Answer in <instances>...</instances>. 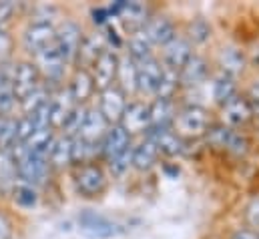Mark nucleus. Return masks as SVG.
<instances>
[{"label":"nucleus","instance_id":"17","mask_svg":"<svg viewBox=\"0 0 259 239\" xmlns=\"http://www.w3.org/2000/svg\"><path fill=\"white\" fill-rule=\"evenodd\" d=\"M195 53H197V51L193 49V45L179 32L171 43H167L165 47H161V49L157 51V57H159V60H161L167 68L179 72Z\"/></svg>","mask_w":259,"mask_h":239},{"label":"nucleus","instance_id":"29","mask_svg":"<svg viewBox=\"0 0 259 239\" xmlns=\"http://www.w3.org/2000/svg\"><path fill=\"white\" fill-rule=\"evenodd\" d=\"M129 99L137 97V60L131 59L127 53H121L119 57V70H117V83H115Z\"/></svg>","mask_w":259,"mask_h":239},{"label":"nucleus","instance_id":"37","mask_svg":"<svg viewBox=\"0 0 259 239\" xmlns=\"http://www.w3.org/2000/svg\"><path fill=\"white\" fill-rule=\"evenodd\" d=\"M16 117H0V149H12L16 145Z\"/></svg>","mask_w":259,"mask_h":239},{"label":"nucleus","instance_id":"9","mask_svg":"<svg viewBox=\"0 0 259 239\" xmlns=\"http://www.w3.org/2000/svg\"><path fill=\"white\" fill-rule=\"evenodd\" d=\"M119 125L129 133L135 141L141 137H147L151 131V105L149 101L143 99H131L127 103V109L123 113V117L119 121Z\"/></svg>","mask_w":259,"mask_h":239},{"label":"nucleus","instance_id":"43","mask_svg":"<svg viewBox=\"0 0 259 239\" xmlns=\"http://www.w3.org/2000/svg\"><path fill=\"white\" fill-rule=\"evenodd\" d=\"M245 57L249 66H253L255 70H259V38H255L247 49H245Z\"/></svg>","mask_w":259,"mask_h":239},{"label":"nucleus","instance_id":"2","mask_svg":"<svg viewBox=\"0 0 259 239\" xmlns=\"http://www.w3.org/2000/svg\"><path fill=\"white\" fill-rule=\"evenodd\" d=\"M14 161H16V171H18V181L28 183L32 187H40L45 185L49 175H51V165H49V157L34 153L30 149H26L24 143H16L10 149Z\"/></svg>","mask_w":259,"mask_h":239},{"label":"nucleus","instance_id":"45","mask_svg":"<svg viewBox=\"0 0 259 239\" xmlns=\"http://www.w3.org/2000/svg\"><path fill=\"white\" fill-rule=\"evenodd\" d=\"M229 239H259V231L249 227H239L229 235Z\"/></svg>","mask_w":259,"mask_h":239},{"label":"nucleus","instance_id":"33","mask_svg":"<svg viewBox=\"0 0 259 239\" xmlns=\"http://www.w3.org/2000/svg\"><path fill=\"white\" fill-rule=\"evenodd\" d=\"M51 93H53V91H51L47 85H42L40 89L32 91V93L26 95L22 101H18V107H20L22 117H30V115L36 113L42 105H47V103L51 101Z\"/></svg>","mask_w":259,"mask_h":239},{"label":"nucleus","instance_id":"41","mask_svg":"<svg viewBox=\"0 0 259 239\" xmlns=\"http://www.w3.org/2000/svg\"><path fill=\"white\" fill-rule=\"evenodd\" d=\"M241 93L247 97V101H249L251 105H259V70H255L251 76H247L245 89H243Z\"/></svg>","mask_w":259,"mask_h":239},{"label":"nucleus","instance_id":"32","mask_svg":"<svg viewBox=\"0 0 259 239\" xmlns=\"http://www.w3.org/2000/svg\"><path fill=\"white\" fill-rule=\"evenodd\" d=\"M223 151L237 157V159H243L249 155L251 151V141L247 137L245 131H235V129H229L227 133V139H225V145H223Z\"/></svg>","mask_w":259,"mask_h":239},{"label":"nucleus","instance_id":"15","mask_svg":"<svg viewBox=\"0 0 259 239\" xmlns=\"http://www.w3.org/2000/svg\"><path fill=\"white\" fill-rule=\"evenodd\" d=\"M55 45H57V26L30 22L22 32V47L30 57H36Z\"/></svg>","mask_w":259,"mask_h":239},{"label":"nucleus","instance_id":"38","mask_svg":"<svg viewBox=\"0 0 259 239\" xmlns=\"http://www.w3.org/2000/svg\"><path fill=\"white\" fill-rule=\"evenodd\" d=\"M55 18H59V8L57 6H51V4H38L30 12V22H34V24H51V26H57L55 24Z\"/></svg>","mask_w":259,"mask_h":239},{"label":"nucleus","instance_id":"36","mask_svg":"<svg viewBox=\"0 0 259 239\" xmlns=\"http://www.w3.org/2000/svg\"><path fill=\"white\" fill-rule=\"evenodd\" d=\"M87 113H89V107L87 105H76V109L70 113V117L66 119V123L63 125V129L59 133L65 135V137H70V139L78 137L80 127H82V123L87 119Z\"/></svg>","mask_w":259,"mask_h":239},{"label":"nucleus","instance_id":"39","mask_svg":"<svg viewBox=\"0 0 259 239\" xmlns=\"http://www.w3.org/2000/svg\"><path fill=\"white\" fill-rule=\"evenodd\" d=\"M18 105V99L10 85L0 87V117H14V109Z\"/></svg>","mask_w":259,"mask_h":239},{"label":"nucleus","instance_id":"3","mask_svg":"<svg viewBox=\"0 0 259 239\" xmlns=\"http://www.w3.org/2000/svg\"><path fill=\"white\" fill-rule=\"evenodd\" d=\"M111 177L107 173V167L101 163H87L74 167V185L76 191L87 199L103 197L109 189Z\"/></svg>","mask_w":259,"mask_h":239},{"label":"nucleus","instance_id":"19","mask_svg":"<svg viewBox=\"0 0 259 239\" xmlns=\"http://www.w3.org/2000/svg\"><path fill=\"white\" fill-rule=\"evenodd\" d=\"M66 87H68V91L72 95V101L76 105H87L89 107V103L99 95L91 70L89 68H82V66H74V70H72Z\"/></svg>","mask_w":259,"mask_h":239},{"label":"nucleus","instance_id":"40","mask_svg":"<svg viewBox=\"0 0 259 239\" xmlns=\"http://www.w3.org/2000/svg\"><path fill=\"white\" fill-rule=\"evenodd\" d=\"M243 217H245V223H247L249 229L259 231V197H253V199L245 205Z\"/></svg>","mask_w":259,"mask_h":239},{"label":"nucleus","instance_id":"28","mask_svg":"<svg viewBox=\"0 0 259 239\" xmlns=\"http://www.w3.org/2000/svg\"><path fill=\"white\" fill-rule=\"evenodd\" d=\"M209 91H211V103L215 105V109L221 107L223 103H227L229 99H233L235 95L241 93L239 81H233V78H229V76H225V74H219V72H215V74L211 76V81H209Z\"/></svg>","mask_w":259,"mask_h":239},{"label":"nucleus","instance_id":"21","mask_svg":"<svg viewBox=\"0 0 259 239\" xmlns=\"http://www.w3.org/2000/svg\"><path fill=\"white\" fill-rule=\"evenodd\" d=\"M161 159L163 157H161L157 145L149 137H141V139L135 141V147H133V171L149 173L159 165Z\"/></svg>","mask_w":259,"mask_h":239},{"label":"nucleus","instance_id":"8","mask_svg":"<svg viewBox=\"0 0 259 239\" xmlns=\"http://www.w3.org/2000/svg\"><path fill=\"white\" fill-rule=\"evenodd\" d=\"M78 229L82 235L89 239H117L125 233V227L101 213L95 211H84L78 217Z\"/></svg>","mask_w":259,"mask_h":239},{"label":"nucleus","instance_id":"4","mask_svg":"<svg viewBox=\"0 0 259 239\" xmlns=\"http://www.w3.org/2000/svg\"><path fill=\"white\" fill-rule=\"evenodd\" d=\"M213 62V68L215 72L219 74H225L233 81H239L245 76L247 68H249V62L245 57V49H241L239 45H233V43H225V45H219L211 57Z\"/></svg>","mask_w":259,"mask_h":239},{"label":"nucleus","instance_id":"14","mask_svg":"<svg viewBox=\"0 0 259 239\" xmlns=\"http://www.w3.org/2000/svg\"><path fill=\"white\" fill-rule=\"evenodd\" d=\"M84 36V30L80 28L78 22L70 20V18H63L57 24V49L66 60V64H76V57H78V47L80 41Z\"/></svg>","mask_w":259,"mask_h":239},{"label":"nucleus","instance_id":"24","mask_svg":"<svg viewBox=\"0 0 259 239\" xmlns=\"http://www.w3.org/2000/svg\"><path fill=\"white\" fill-rule=\"evenodd\" d=\"M107 41L103 30H93V32H84L80 47H78V57H76V66L89 68L95 64V60L103 55V51H107Z\"/></svg>","mask_w":259,"mask_h":239},{"label":"nucleus","instance_id":"20","mask_svg":"<svg viewBox=\"0 0 259 239\" xmlns=\"http://www.w3.org/2000/svg\"><path fill=\"white\" fill-rule=\"evenodd\" d=\"M181 34L193 45L195 51L203 53V49L213 43L215 30H213V24L205 16H193L181 24Z\"/></svg>","mask_w":259,"mask_h":239},{"label":"nucleus","instance_id":"30","mask_svg":"<svg viewBox=\"0 0 259 239\" xmlns=\"http://www.w3.org/2000/svg\"><path fill=\"white\" fill-rule=\"evenodd\" d=\"M49 165L51 169H65L72 165V139L65 135H57V139L53 141L51 149H49Z\"/></svg>","mask_w":259,"mask_h":239},{"label":"nucleus","instance_id":"23","mask_svg":"<svg viewBox=\"0 0 259 239\" xmlns=\"http://www.w3.org/2000/svg\"><path fill=\"white\" fill-rule=\"evenodd\" d=\"M147 137L157 145L161 157H167V159L181 157L187 149V143L173 129H151Z\"/></svg>","mask_w":259,"mask_h":239},{"label":"nucleus","instance_id":"46","mask_svg":"<svg viewBox=\"0 0 259 239\" xmlns=\"http://www.w3.org/2000/svg\"><path fill=\"white\" fill-rule=\"evenodd\" d=\"M12 237V223L10 219L0 211V239H10Z\"/></svg>","mask_w":259,"mask_h":239},{"label":"nucleus","instance_id":"11","mask_svg":"<svg viewBox=\"0 0 259 239\" xmlns=\"http://www.w3.org/2000/svg\"><path fill=\"white\" fill-rule=\"evenodd\" d=\"M42 85H45V81H42V76H40V72L32 60H18L16 64H12L10 87H12L18 101H22L26 95L40 89Z\"/></svg>","mask_w":259,"mask_h":239},{"label":"nucleus","instance_id":"31","mask_svg":"<svg viewBox=\"0 0 259 239\" xmlns=\"http://www.w3.org/2000/svg\"><path fill=\"white\" fill-rule=\"evenodd\" d=\"M131 59L135 60H141L145 57H151V55H157L155 47L151 45L149 36L145 34V30H139V32H133L131 36L125 38V51Z\"/></svg>","mask_w":259,"mask_h":239},{"label":"nucleus","instance_id":"22","mask_svg":"<svg viewBox=\"0 0 259 239\" xmlns=\"http://www.w3.org/2000/svg\"><path fill=\"white\" fill-rule=\"evenodd\" d=\"M135 139L129 137V133L121 127V125H111L105 139L101 141V151H103V163L123 155L127 149L133 147Z\"/></svg>","mask_w":259,"mask_h":239},{"label":"nucleus","instance_id":"44","mask_svg":"<svg viewBox=\"0 0 259 239\" xmlns=\"http://www.w3.org/2000/svg\"><path fill=\"white\" fill-rule=\"evenodd\" d=\"M16 12V4L14 2H0V24L8 22Z\"/></svg>","mask_w":259,"mask_h":239},{"label":"nucleus","instance_id":"26","mask_svg":"<svg viewBox=\"0 0 259 239\" xmlns=\"http://www.w3.org/2000/svg\"><path fill=\"white\" fill-rule=\"evenodd\" d=\"M151 129H171L179 113V99H153L151 103Z\"/></svg>","mask_w":259,"mask_h":239},{"label":"nucleus","instance_id":"5","mask_svg":"<svg viewBox=\"0 0 259 239\" xmlns=\"http://www.w3.org/2000/svg\"><path fill=\"white\" fill-rule=\"evenodd\" d=\"M163 72H165V64L159 60L157 55L137 60V99L151 103L157 97Z\"/></svg>","mask_w":259,"mask_h":239},{"label":"nucleus","instance_id":"13","mask_svg":"<svg viewBox=\"0 0 259 239\" xmlns=\"http://www.w3.org/2000/svg\"><path fill=\"white\" fill-rule=\"evenodd\" d=\"M213 74H215V68H213L211 57L197 51L193 57L187 60V64L179 70L181 91H187V89H195V87L205 85Z\"/></svg>","mask_w":259,"mask_h":239},{"label":"nucleus","instance_id":"12","mask_svg":"<svg viewBox=\"0 0 259 239\" xmlns=\"http://www.w3.org/2000/svg\"><path fill=\"white\" fill-rule=\"evenodd\" d=\"M143 30L149 36V41L155 47V51H159L161 47L171 43L181 32V24L167 12H153V16L149 18V22L145 24Z\"/></svg>","mask_w":259,"mask_h":239},{"label":"nucleus","instance_id":"10","mask_svg":"<svg viewBox=\"0 0 259 239\" xmlns=\"http://www.w3.org/2000/svg\"><path fill=\"white\" fill-rule=\"evenodd\" d=\"M32 62L36 64V68H38V72H40L45 85L51 83V85H57V89H61V87L66 85L65 76H66L68 64H66V60L63 59V55L59 53L57 45L51 47V49H47V51H42L40 55L32 57Z\"/></svg>","mask_w":259,"mask_h":239},{"label":"nucleus","instance_id":"34","mask_svg":"<svg viewBox=\"0 0 259 239\" xmlns=\"http://www.w3.org/2000/svg\"><path fill=\"white\" fill-rule=\"evenodd\" d=\"M16 183H18L16 161L10 153V149H0V187L10 191Z\"/></svg>","mask_w":259,"mask_h":239},{"label":"nucleus","instance_id":"35","mask_svg":"<svg viewBox=\"0 0 259 239\" xmlns=\"http://www.w3.org/2000/svg\"><path fill=\"white\" fill-rule=\"evenodd\" d=\"M10 195H12V201L18 207H24V209H30V207H34L38 203V191H36V187L28 185V183H22V181H18L10 189Z\"/></svg>","mask_w":259,"mask_h":239},{"label":"nucleus","instance_id":"25","mask_svg":"<svg viewBox=\"0 0 259 239\" xmlns=\"http://www.w3.org/2000/svg\"><path fill=\"white\" fill-rule=\"evenodd\" d=\"M49 105H51V127L55 131H61L66 119L70 117V113L76 109V103L72 101V95H70L66 85L51 93V103Z\"/></svg>","mask_w":259,"mask_h":239},{"label":"nucleus","instance_id":"47","mask_svg":"<svg viewBox=\"0 0 259 239\" xmlns=\"http://www.w3.org/2000/svg\"><path fill=\"white\" fill-rule=\"evenodd\" d=\"M253 107V119L259 121V105H251Z\"/></svg>","mask_w":259,"mask_h":239},{"label":"nucleus","instance_id":"18","mask_svg":"<svg viewBox=\"0 0 259 239\" xmlns=\"http://www.w3.org/2000/svg\"><path fill=\"white\" fill-rule=\"evenodd\" d=\"M119 57H121V53H117L113 49H107V51H103V55L95 60V64L91 66V74H93L97 93H101V91H105V89H109L111 85L117 83Z\"/></svg>","mask_w":259,"mask_h":239},{"label":"nucleus","instance_id":"27","mask_svg":"<svg viewBox=\"0 0 259 239\" xmlns=\"http://www.w3.org/2000/svg\"><path fill=\"white\" fill-rule=\"evenodd\" d=\"M109 123L107 119L101 115V111L97 107H89V113H87V119L80 127V133H78V139L82 141H89V143H101L109 131ZM76 139V137H74Z\"/></svg>","mask_w":259,"mask_h":239},{"label":"nucleus","instance_id":"6","mask_svg":"<svg viewBox=\"0 0 259 239\" xmlns=\"http://www.w3.org/2000/svg\"><path fill=\"white\" fill-rule=\"evenodd\" d=\"M109 10H111V16L121 22L125 38L133 32L143 30L155 12L147 2H115L109 6Z\"/></svg>","mask_w":259,"mask_h":239},{"label":"nucleus","instance_id":"16","mask_svg":"<svg viewBox=\"0 0 259 239\" xmlns=\"http://www.w3.org/2000/svg\"><path fill=\"white\" fill-rule=\"evenodd\" d=\"M97 97L99 99H97L95 107L101 111V115L107 119L109 125H119V121H121L125 109H127V103L131 101L129 97L117 85H111L109 89L101 91Z\"/></svg>","mask_w":259,"mask_h":239},{"label":"nucleus","instance_id":"1","mask_svg":"<svg viewBox=\"0 0 259 239\" xmlns=\"http://www.w3.org/2000/svg\"><path fill=\"white\" fill-rule=\"evenodd\" d=\"M215 123H217V119H215L213 109L195 107V105H181L171 129L185 143H189V141H197V139H205Z\"/></svg>","mask_w":259,"mask_h":239},{"label":"nucleus","instance_id":"7","mask_svg":"<svg viewBox=\"0 0 259 239\" xmlns=\"http://www.w3.org/2000/svg\"><path fill=\"white\" fill-rule=\"evenodd\" d=\"M215 119L219 125H223L227 129L243 131V127L253 121V107L247 101V97L243 93H239L215 109Z\"/></svg>","mask_w":259,"mask_h":239},{"label":"nucleus","instance_id":"42","mask_svg":"<svg viewBox=\"0 0 259 239\" xmlns=\"http://www.w3.org/2000/svg\"><path fill=\"white\" fill-rule=\"evenodd\" d=\"M12 53H14V41H12V36L8 32L0 30V66L10 62Z\"/></svg>","mask_w":259,"mask_h":239}]
</instances>
